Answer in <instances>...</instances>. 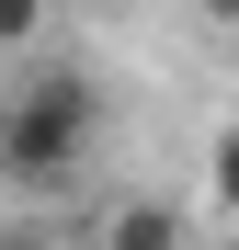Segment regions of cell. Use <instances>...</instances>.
Masks as SVG:
<instances>
[{"mask_svg": "<svg viewBox=\"0 0 239 250\" xmlns=\"http://www.w3.org/2000/svg\"><path fill=\"white\" fill-rule=\"evenodd\" d=\"M91 137H103L91 68H34L12 103H0V171H12L23 193H57L80 159H91Z\"/></svg>", "mask_w": 239, "mask_h": 250, "instance_id": "1", "label": "cell"}, {"mask_svg": "<svg viewBox=\"0 0 239 250\" xmlns=\"http://www.w3.org/2000/svg\"><path fill=\"white\" fill-rule=\"evenodd\" d=\"M91 250H194V216L171 193H126V205L91 216Z\"/></svg>", "mask_w": 239, "mask_h": 250, "instance_id": "2", "label": "cell"}, {"mask_svg": "<svg viewBox=\"0 0 239 250\" xmlns=\"http://www.w3.org/2000/svg\"><path fill=\"white\" fill-rule=\"evenodd\" d=\"M205 205H217V216H239V125L205 148Z\"/></svg>", "mask_w": 239, "mask_h": 250, "instance_id": "3", "label": "cell"}, {"mask_svg": "<svg viewBox=\"0 0 239 250\" xmlns=\"http://www.w3.org/2000/svg\"><path fill=\"white\" fill-rule=\"evenodd\" d=\"M46 34V0H0V46H34Z\"/></svg>", "mask_w": 239, "mask_h": 250, "instance_id": "4", "label": "cell"}, {"mask_svg": "<svg viewBox=\"0 0 239 250\" xmlns=\"http://www.w3.org/2000/svg\"><path fill=\"white\" fill-rule=\"evenodd\" d=\"M194 12H205V23H217V34H239V0H194Z\"/></svg>", "mask_w": 239, "mask_h": 250, "instance_id": "5", "label": "cell"}, {"mask_svg": "<svg viewBox=\"0 0 239 250\" xmlns=\"http://www.w3.org/2000/svg\"><path fill=\"white\" fill-rule=\"evenodd\" d=\"M0 250H46V239H34V228H12V239H0Z\"/></svg>", "mask_w": 239, "mask_h": 250, "instance_id": "6", "label": "cell"}]
</instances>
